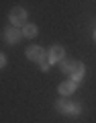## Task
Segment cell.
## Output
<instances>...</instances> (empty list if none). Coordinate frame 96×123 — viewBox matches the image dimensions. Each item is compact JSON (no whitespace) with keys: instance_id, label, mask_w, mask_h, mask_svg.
I'll list each match as a JSON object with an SVG mask.
<instances>
[{"instance_id":"1","label":"cell","mask_w":96,"mask_h":123,"mask_svg":"<svg viewBox=\"0 0 96 123\" xmlns=\"http://www.w3.org/2000/svg\"><path fill=\"white\" fill-rule=\"evenodd\" d=\"M27 57H29V60H33V62H37L43 72L49 70V62L45 60V49H43V47H39V45L29 47V49H27Z\"/></svg>"},{"instance_id":"2","label":"cell","mask_w":96,"mask_h":123,"mask_svg":"<svg viewBox=\"0 0 96 123\" xmlns=\"http://www.w3.org/2000/svg\"><path fill=\"white\" fill-rule=\"evenodd\" d=\"M55 109L59 111V113H63V115H80L82 113V109H80V105L78 103H72V101H57L55 103Z\"/></svg>"},{"instance_id":"3","label":"cell","mask_w":96,"mask_h":123,"mask_svg":"<svg viewBox=\"0 0 96 123\" xmlns=\"http://www.w3.org/2000/svg\"><path fill=\"white\" fill-rule=\"evenodd\" d=\"M10 23L14 27H25L27 25V10L21 8V6H14L10 10Z\"/></svg>"},{"instance_id":"4","label":"cell","mask_w":96,"mask_h":123,"mask_svg":"<svg viewBox=\"0 0 96 123\" xmlns=\"http://www.w3.org/2000/svg\"><path fill=\"white\" fill-rule=\"evenodd\" d=\"M68 76H70L74 82H80V80H82V76H84V64H82V62H72Z\"/></svg>"},{"instance_id":"5","label":"cell","mask_w":96,"mask_h":123,"mask_svg":"<svg viewBox=\"0 0 96 123\" xmlns=\"http://www.w3.org/2000/svg\"><path fill=\"white\" fill-rule=\"evenodd\" d=\"M63 47L61 45H53L51 49H49V64H61L63 62Z\"/></svg>"},{"instance_id":"6","label":"cell","mask_w":96,"mask_h":123,"mask_svg":"<svg viewBox=\"0 0 96 123\" xmlns=\"http://www.w3.org/2000/svg\"><path fill=\"white\" fill-rule=\"evenodd\" d=\"M21 31L18 29H14V27H10V29H6L4 31V39L8 41V43H18V39H21Z\"/></svg>"},{"instance_id":"7","label":"cell","mask_w":96,"mask_h":123,"mask_svg":"<svg viewBox=\"0 0 96 123\" xmlns=\"http://www.w3.org/2000/svg\"><path fill=\"white\" fill-rule=\"evenodd\" d=\"M76 86H78V82H74V80H66V82L59 84V92L68 97V94H72V92L76 90Z\"/></svg>"},{"instance_id":"8","label":"cell","mask_w":96,"mask_h":123,"mask_svg":"<svg viewBox=\"0 0 96 123\" xmlns=\"http://www.w3.org/2000/svg\"><path fill=\"white\" fill-rule=\"evenodd\" d=\"M23 35L29 37V39H31V37H35V35H37V27L31 25V23H27V25L23 27Z\"/></svg>"},{"instance_id":"9","label":"cell","mask_w":96,"mask_h":123,"mask_svg":"<svg viewBox=\"0 0 96 123\" xmlns=\"http://www.w3.org/2000/svg\"><path fill=\"white\" fill-rule=\"evenodd\" d=\"M70 66H72V60H63V62H61V64H59L61 72H66V74H68V72H70Z\"/></svg>"},{"instance_id":"10","label":"cell","mask_w":96,"mask_h":123,"mask_svg":"<svg viewBox=\"0 0 96 123\" xmlns=\"http://www.w3.org/2000/svg\"><path fill=\"white\" fill-rule=\"evenodd\" d=\"M94 41H96V31H94Z\"/></svg>"}]
</instances>
